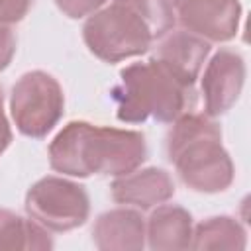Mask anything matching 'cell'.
<instances>
[{"label": "cell", "mask_w": 251, "mask_h": 251, "mask_svg": "<svg viewBox=\"0 0 251 251\" xmlns=\"http://www.w3.org/2000/svg\"><path fill=\"white\" fill-rule=\"evenodd\" d=\"M169 2H171V6H173V10H176V8L180 6V2H182V0H169Z\"/></svg>", "instance_id": "d6986e66"}, {"label": "cell", "mask_w": 251, "mask_h": 251, "mask_svg": "<svg viewBox=\"0 0 251 251\" xmlns=\"http://www.w3.org/2000/svg\"><path fill=\"white\" fill-rule=\"evenodd\" d=\"M33 0H0V24H18L22 22L29 8H31Z\"/></svg>", "instance_id": "2e32d148"}, {"label": "cell", "mask_w": 251, "mask_h": 251, "mask_svg": "<svg viewBox=\"0 0 251 251\" xmlns=\"http://www.w3.org/2000/svg\"><path fill=\"white\" fill-rule=\"evenodd\" d=\"M16 53V35L10 25L0 24V73L6 71Z\"/></svg>", "instance_id": "e0dca14e"}, {"label": "cell", "mask_w": 251, "mask_h": 251, "mask_svg": "<svg viewBox=\"0 0 251 251\" xmlns=\"http://www.w3.org/2000/svg\"><path fill=\"white\" fill-rule=\"evenodd\" d=\"M47 153L49 167L67 176H122L143 165L147 159V143L141 131L75 120L63 126L53 137Z\"/></svg>", "instance_id": "6da1fadb"}, {"label": "cell", "mask_w": 251, "mask_h": 251, "mask_svg": "<svg viewBox=\"0 0 251 251\" xmlns=\"http://www.w3.org/2000/svg\"><path fill=\"white\" fill-rule=\"evenodd\" d=\"M92 241L100 251H141L145 247V218L131 208L108 210L96 218Z\"/></svg>", "instance_id": "8fae6325"}, {"label": "cell", "mask_w": 251, "mask_h": 251, "mask_svg": "<svg viewBox=\"0 0 251 251\" xmlns=\"http://www.w3.org/2000/svg\"><path fill=\"white\" fill-rule=\"evenodd\" d=\"M112 98L118 120L126 124H143L147 118L173 124L178 116L192 112L198 102L196 88L180 82L153 57L122 69Z\"/></svg>", "instance_id": "277c9868"}, {"label": "cell", "mask_w": 251, "mask_h": 251, "mask_svg": "<svg viewBox=\"0 0 251 251\" xmlns=\"http://www.w3.org/2000/svg\"><path fill=\"white\" fill-rule=\"evenodd\" d=\"M192 216L178 204H159L145 222V241L153 251L188 249L192 239Z\"/></svg>", "instance_id": "7c38bea8"}, {"label": "cell", "mask_w": 251, "mask_h": 251, "mask_svg": "<svg viewBox=\"0 0 251 251\" xmlns=\"http://www.w3.org/2000/svg\"><path fill=\"white\" fill-rule=\"evenodd\" d=\"M175 22L169 0H112L86 18L82 39L100 61L120 63L147 53Z\"/></svg>", "instance_id": "7a4b0ae2"}, {"label": "cell", "mask_w": 251, "mask_h": 251, "mask_svg": "<svg viewBox=\"0 0 251 251\" xmlns=\"http://www.w3.org/2000/svg\"><path fill=\"white\" fill-rule=\"evenodd\" d=\"M247 245L245 227L231 216H212L192 227L190 249H235Z\"/></svg>", "instance_id": "4fadbf2b"}, {"label": "cell", "mask_w": 251, "mask_h": 251, "mask_svg": "<svg viewBox=\"0 0 251 251\" xmlns=\"http://www.w3.org/2000/svg\"><path fill=\"white\" fill-rule=\"evenodd\" d=\"M112 200L137 210H153L175 196V182L165 169L147 167L116 176L110 184Z\"/></svg>", "instance_id": "30bf717a"}, {"label": "cell", "mask_w": 251, "mask_h": 251, "mask_svg": "<svg viewBox=\"0 0 251 251\" xmlns=\"http://www.w3.org/2000/svg\"><path fill=\"white\" fill-rule=\"evenodd\" d=\"M108 0H55L57 8L73 18V20H78V18H88L90 14H94L96 10H100L102 6H106Z\"/></svg>", "instance_id": "9a60e30c"}, {"label": "cell", "mask_w": 251, "mask_h": 251, "mask_svg": "<svg viewBox=\"0 0 251 251\" xmlns=\"http://www.w3.org/2000/svg\"><path fill=\"white\" fill-rule=\"evenodd\" d=\"M27 216L49 231L65 233L86 224L90 198L82 184L65 176H43L25 194Z\"/></svg>", "instance_id": "8992f818"}, {"label": "cell", "mask_w": 251, "mask_h": 251, "mask_svg": "<svg viewBox=\"0 0 251 251\" xmlns=\"http://www.w3.org/2000/svg\"><path fill=\"white\" fill-rule=\"evenodd\" d=\"M0 104H4V92H2V86H0Z\"/></svg>", "instance_id": "ffe728a7"}, {"label": "cell", "mask_w": 251, "mask_h": 251, "mask_svg": "<svg viewBox=\"0 0 251 251\" xmlns=\"http://www.w3.org/2000/svg\"><path fill=\"white\" fill-rule=\"evenodd\" d=\"M176 14L184 31L208 43H224L237 35L241 4L239 0H182Z\"/></svg>", "instance_id": "ba28073f"}, {"label": "cell", "mask_w": 251, "mask_h": 251, "mask_svg": "<svg viewBox=\"0 0 251 251\" xmlns=\"http://www.w3.org/2000/svg\"><path fill=\"white\" fill-rule=\"evenodd\" d=\"M65 94L55 76L45 71H29L18 78L10 94V114L18 131L43 139L63 118Z\"/></svg>", "instance_id": "5b68a950"}, {"label": "cell", "mask_w": 251, "mask_h": 251, "mask_svg": "<svg viewBox=\"0 0 251 251\" xmlns=\"http://www.w3.org/2000/svg\"><path fill=\"white\" fill-rule=\"evenodd\" d=\"M167 157L194 192L216 194L231 186L235 169L222 145V129L206 114L186 112L167 133Z\"/></svg>", "instance_id": "3957f363"}, {"label": "cell", "mask_w": 251, "mask_h": 251, "mask_svg": "<svg viewBox=\"0 0 251 251\" xmlns=\"http://www.w3.org/2000/svg\"><path fill=\"white\" fill-rule=\"evenodd\" d=\"M10 143H12V127H10V122L0 104V155L10 147Z\"/></svg>", "instance_id": "ac0fdd59"}, {"label": "cell", "mask_w": 251, "mask_h": 251, "mask_svg": "<svg viewBox=\"0 0 251 251\" xmlns=\"http://www.w3.org/2000/svg\"><path fill=\"white\" fill-rule=\"evenodd\" d=\"M208 55V41L184 29H171L159 39L153 59H157L180 82L194 86Z\"/></svg>", "instance_id": "9c48e42d"}, {"label": "cell", "mask_w": 251, "mask_h": 251, "mask_svg": "<svg viewBox=\"0 0 251 251\" xmlns=\"http://www.w3.org/2000/svg\"><path fill=\"white\" fill-rule=\"evenodd\" d=\"M198 78L204 96V114L208 118L224 116L241 96L245 84V61L237 51L222 47L212 55Z\"/></svg>", "instance_id": "52a82bcc"}, {"label": "cell", "mask_w": 251, "mask_h": 251, "mask_svg": "<svg viewBox=\"0 0 251 251\" xmlns=\"http://www.w3.org/2000/svg\"><path fill=\"white\" fill-rule=\"evenodd\" d=\"M0 249H25V251H43L53 249V239L49 229L33 222L25 220L12 210L0 208Z\"/></svg>", "instance_id": "5bb4252c"}]
</instances>
